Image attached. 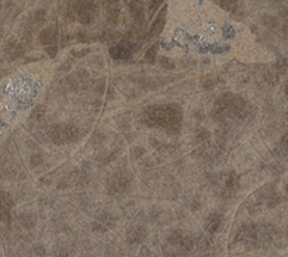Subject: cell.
Instances as JSON below:
<instances>
[{
  "mask_svg": "<svg viewBox=\"0 0 288 257\" xmlns=\"http://www.w3.org/2000/svg\"><path fill=\"white\" fill-rule=\"evenodd\" d=\"M156 52H157V45H152L149 48V51L145 54V58H146L149 62H153L155 61V56H156Z\"/></svg>",
  "mask_w": 288,
  "mask_h": 257,
  "instance_id": "obj_15",
  "label": "cell"
},
{
  "mask_svg": "<svg viewBox=\"0 0 288 257\" xmlns=\"http://www.w3.org/2000/svg\"><path fill=\"white\" fill-rule=\"evenodd\" d=\"M110 55L111 58H114L117 61H125L131 56V48L126 45V44H118L113 48L110 49Z\"/></svg>",
  "mask_w": 288,
  "mask_h": 257,
  "instance_id": "obj_7",
  "label": "cell"
},
{
  "mask_svg": "<svg viewBox=\"0 0 288 257\" xmlns=\"http://www.w3.org/2000/svg\"><path fill=\"white\" fill-rule=\"evenodd\" d=\"M40 41H41V44H44V45H52V44L56 41V30H55L54 27L45 28V30L40 34Z\"/></svg>",
  "mask_w": 288,
  "mask_h": 257,
  "instance_id": "obj_12",
  "label": "cell"
},
{
  "mask_svg": "<svg viewBox=\"0 0 288 257\" xmlns=\"http://www.w3.org/2000/svg\"><path fill=\"white\" fill-rule=\"evenodd\" d=\"M221 222H222V215L214 212V214L208 215V218L205 219V229L207 232L215 233L219 227H221Z\"/></svg>",
  "mask_w": 288,
  "mask_h": 257,
  "instance_id": "obj_9",
  "label": "cell"
},
{
  "mask_svg": "<svg viewBox=\"0 0 288 257\" xmlns=\"http://www.w3.org/2000/svg\"><path fill=\"white\" fill-rule=\"evenodd\" d=\"M246 110L247 104L243 98L232 93H227L215 101L212 116L219 123H236L246 117Z\"/></svg>",
  "mask_w": 288,
  "mask_h": 257,
  "instance_id": "obj_2",
  "label": "cell"
},
{
  "mask_svg": "<svg viewBox=\"0 0 288 257\" xmlns=\"http://www.w3.org/2000/svg\"><path fill=\"white\" fill-rule=\"evenodd\" d=\"M108 191L111 194H122L125 193L130 186H131V180L126 176L124 171H118L113 174L111 177L108 178Z\"/></svg>",
  "mask_w": 288,
  "mask_h": 257,
  "instance_id": "obj_6",
  "label": "cell"
},
{
  "mask_svg": "<svg viewBox=\"0 0 288 257\" xmlns=\"http://www.w3.org/2000/svg\"><path fill=\"white\" fill-rule=\"evenodd\" d=\"M145 123L150 127H159L168 132H177L183 123V110L177 104L150 105L145 111Z\"/></svg>",
  "mask_w": 288,
  "mask_h": 257,
  "instance_id": "obj_1",
  "label": "cell"
},
{
  "mask_svg": "<svg viewBox=\"0 0 288 257\" xmlns=\"http://www.w3.org/2000/svg\"><path fill=\"white\" fill-rule=\"evenodd\" d=\"M194 247L191 238L184 236L180 232H173L163 246V256L165 257H186L188 251Z\"/></svg>",
  "mask_w": 288,
  "mask_h": 257,
  "instance_id": "obj_3",
  "label": "cell"
},
{
  "mask_svg": "<svg viewBox=\"0 0 288 257\" xmlns=\"http://www.w3.org/2000/svg\"><path fill=\"white\" fill-rule=\"evenodd\" d=\"M263 23L266 25H269V27H274L277 24V20L274 17H270V16H266L263 20Z\"/></svg>",
  "mask_w": 288,
  "mask_h": 257,
  "instance_id": "obj_17",
  "label": "cell"
},
{
  "mask_svg": "<svg viewBox=\"0 0 288 257\" xmlns=\"http://www.w3.org/2000/svg\"><path fill=\"white\" fill-rule=\"evenodd\" d=\"M163 14H165V10L159 14V17L156 19V21H155L153 25H152V31H150L152 35H153V34H159V32L163 30V25H165V17H163Z\"/></svg>",
  "mask_w": 288,
  "mask_h": 257,
  "instance_id": "obj_14",
  "label": "cell"
},
{
  "mask_svg": "<svg viewBox=\"0 0 288 257\" xmlns=\"http://www.w3.org/2000/svg\"><path fill=\"white\" fill-rule=\"evenodd\" d=\"M75 13L82 24H90L96 16V6L91 0H76Z\"/></svg>",
  "mask_w": 288,
  "mask_h": 257,
  "instance_id": "obj_5",
  "label": "cell"
},
{
  "mask_svg": "<svg viewBox=\"0 0 288 257\" xmlns=\"http://www.w3.org/2000/svg\"><path fill=\"white\" fill-rule=\"evenodd\" d=\"M130 9H131V14L134 16V19L137 21H142L144 19V0H132Z\"/></svg>",
  "mask_w": 288,
  "mask_h": 257,
  "instance_id": "obj_11",
  "label": "cell"
},
{
  "mask_svg": "<svg viewBox=\"0 0 288 257\" xmlns=\"http://www.w3.org/2000/svg\"><path fill=\"white\" fill-rule=\"evenodd\" d=\"M48 136L56 145H63V143H69L78 139L79 129L71 124H58L52 128H49Z\"/></svg>",
  "mask_w": 288,
  "mask_h": 257,
  "instance_id": "obj_4",
  "label": "cell"
},
{
  "mask_svg": "<svg viewBox=\"0 0 288 257\" xmlns=\"http://www.w3.org/2000/svg\"><path fill=\"white\" fill-rule=\"evenodd\" d=\"M104 6L107 9V19L111 23H117L118 14H120V7H118V0H104Z\"/></svg>",
  "mask_w": 288,
  "mask_h": 257,
  "instance_id": "obj_8",
  "label": "cell"
},
{
  "mask_svg": "<svg viewBox=\"0 0 288 257\" xmlns=\"http://www.w3.org/2000/svg\"><path fill=\"white\" fill-rule=\"evenodd\" d=\"M163 0H152V3H150V10H153V9H156L161 3H162Z\"/></svg>",
  "mask_w": 288,
  "mask_h": 257,
  "instance_id": "obj_18",
  "label": "cell"
},
{
  "mask_svg": "<svg viewBox=\"0 0 288 257\" xmlns=\"http://www.w3.org/2000/svg\"><path fill=\"white\" fill-rule=\"evenodd\" d=\"M161 63H162V66L166 67V69H173L174 67V63L173 62H170L169 58H161Z\"/></svg>",
  "mask_w": 288,
  "mask_h": 257,
  "instance_id": "obj_16",
  "label": "cell"
},
{
  "mask_svg": "<svg viewBox=\"0 0 288 257\" xmlns=\"http://www.w3.org/2000/svg\"><path fill=\"white\" fill-rule=\"evenodd\" d=\"M10 208H12V201L6 194L0 196V216L3 219H9L10 216Z\"/></svg>",
  "mask_w": 288,
  "mask_h": 257,
  "instance_id": "obj_13",
  "label": "cell"
},
{
  "mask_svg": "<svg viewBox=\"0 0 288 257\" xmlns=\"http://www.w3.org/2000/svg\"><path fill=\"white\" fill-rule=\"evenodd\" d=\"M146 238V229L142 227H137V228H132L131 231L128 232V240L131 242V243H141L144 239Z\"/></svg>",
  "mask_w": 288,
  "mask_h": 257,
  "instance_id": "obj_10",
  "label": "cell"
}]
</instances>
